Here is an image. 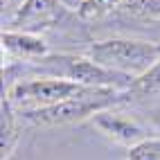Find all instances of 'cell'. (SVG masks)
Wrapping results in <instances>:
<instances>
[{"mask_svg": "<svg viewBox=\"0 0 160 160\" xmlns=\"http://www.w3.org/2000/svg\"><path fill=\"white\" fill-rule=\"evenodd\" d=\"M83 54L113 72L135 79L160 61V43L140 38H104L90 43Z\"/></svg>", "mask_w": 160, "mask_h": 160, "instance_id": "7a4b0ae2", "label": "cell"}, {"mask_svg": "<svg viewBox=\"0 0 160 160\" xmlns=\"http://www.w3.org/2000/svg\"><path fill=\"white\" fill-rule=\"evenodd\" d=\"M59 12H61V0H25L16 12L14 25L23 27L25 32L48 27L59 18Z\"/></svg>", "mask_w": 160, "mask_h": 160, "instance_id": "52a82bcc", "label": "cell"}, {"mask_svg": "<svg viewBox=\"0 0 160 160\" xmlns=\"http://www.w3.org/2000/svg\"><path fill=\"white\" fill-rule=\"evenodd\" d=\"M90 124L95 126L97 131H102L106 138L120 142L124 147H133L138 142H142L149 138V131L144 129L142 124H138L135 120L126 117L120 111H113V108H106L102 113H97L90 120Z\"/></svg>", "mask_w": 160, "mask_h": 160, "instance_id": "5b68a950", "label": "cell"}, {"mask_svg": "<svg viewBox=\"0 0 160 160\" xmlns=\"http://www.w3.org/2000/svg\"><path fill=\"white\" fill-rule=\"evenodd\" d=\"M122 0H83L79 7V16L92 20V18H102L104 14H108L113 7H117Z\"/></svg>", "mask_w": 160, "mask_h": 160, "instance_id": "8fae6325", "label": "cell"}, {"mask_svg": "<svg viewBox=\"0 0 160 160\" xmlns=\"http://www.w3.org/2000/svg\"><path fill=\"white\" fill-rule=\"evenodd\" d=\"M2 50L20 61H36L50 54V48L43 38L34 32L25 29H2Z\"/></svg>", "mask_w": 160, "mask_h": 160, "instance_id": "8992f818", "label": "cell"}, {"mask_svg": "<svg viewBox=\"0 0 160 160\" xmlns=\"http://www.w3.org/2000/svg\"><path fill=\"white\" fill-rule=\"evenodd\" d=\"M20 115L14 108V104L7 97H2L0 106V160H9L16 151L20 140Z\"/></svg>", "mask_w": 160, "mask_h": 160, "instance_id": "ba28073f", "label": "cell"}, {"mask_svg": "<svg viewBox=\"0 0 160 160\" xmlns=\"http://www.w3.org/2000/svg\"><path fill=\"white\" fill-rule=\"evenodd\" d=\"M160 92V61L153 68H149L144 74L135 77L131 88L126 90V99H142V97H151V95Z\"/></svg>", "mask_w": 160, "mask_h": 160, "instance_id": "9c48e42d", "label": "cell"}, {"mask_svg": "<svg viewBox=\"0 0 160 160\" xmlns=\"http://www.w3.org/2000/svg\"><path fill=\"white\" fill-rule=\"evenodd\" d=\"M149 120H151V124L156 126V129H160V106L153 111H149Z\"/></svg>", "mask_w": 160, "mask_h": 160, "instance_id": "7c38bea8", "label": "cell"}, {"mask_svg": "<svg viewBox=\"0 0 160 160\" xmlns=\"http://www.w3.org/2000/svg\"><path fill=\"white\" fill-rule=\"evenodd\" d=\"M36 70H41L48 77H59V79H68L74 83L88 88H111V90H129L133 79L126 74L113 72L108 68L95 63L86 54H72V52H54V54L29 61Z\"/></svg>", "mask_w": 160, "mask_h": 160, "instance_id": "6da1fadb", "label": "cell"}, {"mask_svg": "<svg viewBox=\"0 0 160 160\" xmlns=\"http://www.w3.org/2000/svg\"><path fill=\"white\" fill-rule=\"evenodd\" d=\"M126 102V90H111V88H99L95 92L72 97L61 104L48 106V108H34V111H18L20 120L36 126H63V124H79V122H90L97 113L113 108V106Z\"/></svg>", "mask_w": 160, "mask_h": 160, "instance_id": "3957f363", "label": "cell"}, {"mask_svg": "<svg viewBox=\"0 0 160 160\" xmlns=\"http://www.w3.org/2000/svg\"><path fill=\"white\" fill-rule=\"evenodd\" d=\"M126 160H160V135H149L147 140L129 147Z\"/></svg>", "mask_w": 160, "mask_h": 160, "instance_id": "30bf717a", "label": "cell"}, {"mask_svg": "<svg viewBox=\"0 0 160 160\" xmlns=\"http://www.w3.org/2000/svg\"><path fill=\"white\" fill-rule=\"evenodd\" d=\"M95 90L99 88H88L68 79L43 74V77L16 81L7 90V99L14 104L16 111H34V108H48V106L61 104L72 97H81V95H88Z\"/></svg>", "mask_w": 160, "mask_h": 160, "instance_id": "277c9868", "label": "cell"}]
</instances>
